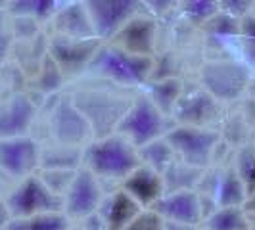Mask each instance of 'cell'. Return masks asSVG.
I'll use <instances>...</instances> for the list:
<instances>
[{
    "label": "cell",
    "mask_w": 255,
    "mask_h": 230,
    "mask_svg": "<svg viewBox=\"0 0 255 230\" xmlns=\"http://www.w3.org/2000/svg\"><path fill=\"white\" fill-rule=\"evenodd\" d=\"M85 161L94 177L100 175L108 179L125 180L134 169L140 167L138 150L117 132L90 144L85 152Z\"/></svg>",
    "instance_id": "6da1fadb"
},
{
    "label": "cell",
    "mask_w": 255,
    "mask_h": 230,
    "mask_svg": "<svg viewBox=\"0 0 255 230\" xmlns=\"http://www.w3.org/2000/svg\"><path fill=\"white\" fill-rule=\"evenodd\" d=\"M90 67L94 73L108 77L121 85H140L152 69V60L148 56L128 54L123 48L106 46L98 48L94 54Z\"/></svg>",
    "instance_id": "7a4b0ae2"
},
{
    "label": "cell",
    "mask_w": 255,
    "mask_h": 230,
    "mask_svg": "<svg viewBox=\"0 0 255 230\" xmlns=\"http://www.w3.org/2000/svg\"><path fill=\"white\" fill-rule=\"evenodd\" d=\"M6 205L10 209L12 219H23L44 213H62L64 198L58 196L42 179L27 177L8 196Z\"/></svg>",
    "instance_id": "3957f363"
},
{
    "label": "cell",
    "mask_w": 255,
    "mask_h": 230,
    "mask_svg": "<svg viewBox=\"0 0 255 230\" xmlns=\"http://www.w3.org/2000/svg\"><path fill=\"white\" fill-rule=\"evenodd\" d=\"M163 128H165L163 114L155 108V104L150 98L142 96L130 104V108L123 115L115 130L138 150L150 142L159 140Z\"/></svg>",
    "instance_id": "277c9868"
},
{
    "label": "cell",
    "mask_w": 255,
    "mask_h": 230,
    "mask_svg": "<svg viewBox=\"0 0 255 230\" xmlns=\"http://www.w3.org/2000/svg\"><path fill=\"white\" fill-rule=\"evenodd\" d=\"M165 140L173 148V152L179 153L182 163L202 169L209 163L211 153L219 144V134L215 130H207L204 127H177L167 132Z\"/></svg>",
    "instance_id": "5b68a950"
},
{
    "label": "cell",
    "mask_w": 255,
    "mask_h": 230,
    "mask_svg": "<svg viewBox=\"0 0 255 230\" xmlns=\"http://www.w3.org/2000/svg\"><path fill=\"white\" fill-rule=\"evenodd\" d=\"M73 104L85 115L90 128L102 134V138L112 134V128H117L119 121L130 108V104L123 102L115 96H110V94H102V92L79 94Z\"/></svg>",
    "instance_id": "8992f818"
},
{
    "label": "cell",
    "mask_w": 255,
    "mask_h": 230,
    "mask_svg": "<svg viewBox=\"0 0 255 230\" xmlns=\"http://www.w3.org/2000/svg\"><path fill=\"white\" fill-rule=\"evenodd\" d=\"M202 83L215 100H234L250 85V69L236 62H211L202 69Z\"/></svg>",
    "instance_id": "52a82bcc"
},
{
    "label": "cell",
    "mask_w": 255,
    "mask_h": 230,
    "mask_svg": "<svg viewBox=\"0 0 255 230\" xmlns=\"http://www.w3.org/2000/svg\"><path fill=\"white\" fill-rule=\"evenodd\" d=\"M85 10L89 13L94 35L110 38L117 35L134 17L136 2L130 0H94L87 2Z\"/></svg>",
    "instance_id": "ba28073f"
},
{
    "label": "cell",
    "mask_w": 255,
    "mask_h": 230,
    "mask_svg": "<svg viewBox=\"0 0 255 230\" xmlns=\"http://www.w3.org/2000/svg\"><path fill=\"white\" fill-rule=\"evenodd\" d=\"M62 198L65 217H89L100 207L102 190L98 186L96 177L89 169H83L77 171L75 177L69 180Z\"/></svg>",
    "instance_id": "9c48e42d"
},
{
    "label": "cell",
    "mask_w": 255,
    "mask_h": 230,
    "mask_svg": "<svg viewBox=\"0 0 255 230\" xmlns=\"http://www.w3.org/2000/svg\"><path fill=\"white\" fill-rule=\"evenodd\" d=\"M40 161L38 144L31 136L0 140V169L15 179H27Z\"/></svg>",
    "instance_id": "30bf717a"
},
{
    "label": "cell",
    "mask_w": 255,
    "mask_h": 230,
    "mask_svg": "<svg viewBox=\"0 0 255 230\" xmlns=\"http://www.w3.org/2000/svg\"><path fill=\"white\" fill-rule=\"evenodd\" d=\"M54 138L62 146H81L92 130L85 115L75 108L71 100H60L50 117Z\"/></svg>",
    "instance_id": "8fae6325"
},
{
    "label": "cell",
    "mask_w": 255,
    "mask_h": 230,
    "mask_svg": "<svg viewBox=\"0 0 255 230\" xmlns=\"http://www.w3.org/2000/svg\"><path fill=\"white\" fill-rule=\"evenodd\" d=\"M152 211H155L167 223H177L184 227H194L202 219V204L194 190L163 194L153 204Z\"/></svg>",
    "instance_id": "7c38bea8"
},
{
    "label": "cell",
    "mask_w": 255,
    "mask_h": 230,
    "mask_svg": "<svg viewBox=\"0 0 255 230\" xmlns=\"http://www.w3.org/2000/svg\"><path fill=\"white\" fill-rule=\"evenodd\" d=\"M37 108L25 94H13L0 104V140L27 136L35 121Z\"/></svg>",
    "instance_id": "4fadbf2b"
},
{
    "label": "cell",
    "mask_w": 255,
    "mask_h": 230,
    "mask_svg": "<svg viewBox=\"0 0 255 230\" xmlns=\"http://www.w3.org/2000/svg\"><path fill=\"white\" fill-rule=\"evenodd\" d=\"M100 48L96 38L77 40V38L58 37L50 46V58L64 71H79L92 62L94 54Z\"/></svg>",
    "instance_id": "5bb4252c"
},
{
    "label": "cell",
    "mask_w": 255,
    "mask_h": 230,
    "mask_svg": "<svg viewBox=\"0 0 255 230\" xmlns=\"http://www.w3.org/2000/svg\"><path fill=\"white\" fill-rule=\"evenodd\" d=\"M173 114L177 115V119H180L186 127H202L217 117V100L213 96H209L205 90H194L184 96H179Z\"/></svg>",
    "instance_id": "9a60e30c"
},
{
    "label": "cell",
    "mask_w": 255,
    "mask_h": 230,
    "mask_svg": "<svg viewBox=\"0 0 255 230\" xmlns=\"http://www.w3.org/2000/svg\"><path fill=\"white\" fill-rule=\"evenodd\" d=\"M123 190L138 205H153L163 194V179L150 167H138L123 182Z\"/></svg>",
    "instance_id": "2e32d148"
},
{
    "label": "cell",
    "mask_w": 255,
    "mask_h": 230,
    "mask_svg": "<svg viewBox=\"0 0 255 230\" xmlns=\"http://www.w3.org/2000/svg\"><path fill=\"white\" fill-rule=\"evenodd\" d=\"M155 27L150 19L132 17L127 25L119 31V37L123 42V50L136 56H150L153 46Z\"/></svg>",
    "instance_id": "e0dca14e"
},
{
    "label": "cell",
    "mask_w": 255,
    "mask_h": 230,
    "mask_svg": "<svg viewBox=\"0 0 255 230\" xmlns=\"http://www.w3.org/2000/svg\"><path fill=\"white\" fill-rule=\"evenodd\" d=\"M138 213H140V205L136 204L125 190L114 194L104 209L108 227L112 230H125L128 223Z\"/></svg>",
    "instance_id": "ac0fdd59"
},
{
    "label": "cell",
    "mask_w": 255,
    "mask_h": 230,
    "mask_svg": "<svg viewBox=\"0 0 255 230\" xmlns=\"http://www.w3.org/2000/svg\"><path fill=\"white\" fill-rule=\"evenodd\" d=\"M58 25H60V31L64 33L62 37L77 38V40H87V38L96 37L87 10L77 6V4L65 8L64 12L60 13Z\"/></svg>",
    "instance_id": "d6986e66"
},
{
    "label": "cell",
    "mask_w": 255,
    "mask_h": 230,
    "mask_svg": "<svg viewBox=\"0 0 255 230\" xmlns=\"http://www.w3.org/2000/svg\"><path fill=\"white\" fill-rule=\"evenodd\" d=\"M248 200V192L234 169H229L221 175L217 186V202L221 207H240Z\"/></svg>",
    "instance_id": "ffe728a7"
},
{
    "label": "cell",
    "mask_w": 255,
    "mask_h": 230,
    "mask_svg": "<svg viewBox=\"0 0 255 230\" xmlns=\"http://www.w3.org/2000/svg\"><path fill=\"white\" fill-rule=\"evenodd\" d=\"M6 230H67V217L64 213H44L35 217L12 219Z\"/></svg>",
    "instance_id": "44dd1931"
},
{
    "label": "cell",
    "mask_w": 255,
    "mask_h": 230,
    "mask_svg": "<svg viewBox=\"0 0 255 230\" xmlns=\"http://www.w3.org/2000/svg\"><path fill=\"white\" fill-rule=\"evenodd\" d=\"M173 155H175V152H173V148L169 146L167 140H153L138 148V157L144 159L148 163V167L152 171H155L157 175L165 173L167 167L173 163Z\"/></svg>",
    "instance_id": "7402d4cb"
},
{
    "label": "cell",
    "mask_w": 255,
    "mask_h": 230,
    "mask_svg": "<svg viewBox=\"0 0 255 230\" xmlns=\"http://www.w3.org/2000/svg\"><path fill=\"white\" fill-rule=\"evenodd\" d=\"M207 230H250L242 207H221L207 219Z\"/></svg>",
    "instance_id": "603a6c76"
},
{
    "label": "cell",
    "mask_w": 255,
    "mask_h": 230,
    "mask_svg": "<svg viewBox=\"0 0 255 230\" xmlns=\"http://www.w3.org/2000/svg\"><path fill=\"white\" fill-rule=\"evenodd\" d=\"M180 96V81L167 79L161 83H155L150 89V100L161 114H171L175 110V104Z\"/></svg>",
    "instance_id": "cb8c5ba5"
},
{
    "label": "cell",
    "mask_w": 255,
    "mask_h": 230,
    "mask_svg": "<svg viewBox=\"0 0 255 230\" xmlns=\"http://www.w3.org/2000/svg\"><path fill=\"white\" fill-rule=\"evenodd\" d=\"M238 177L242 180L244 188L248 192V196H252L255 192V148L252 146H244L238 152L236 157V169Z\"/></svg>",
    "instance_id": "d4e9b609"
},
{
    "label": "cell",
    "mask_w": 255,
    "mask_h": 230,
    "mask_svg": "<svg viewBox=\"0 0 255 230\" xmlns=\"http://www.w3.org/2000/svg\"><path fill=\"white\" fill-rule=\"evenodd\" d=\"M12 12L19 13V15H27V17H46L48 13L54 12L56 2H13Z\"/></svg>",
    "instance_id": "484cf974"
},
{
    "label": "cell",
    "mask_w": 255,
    "mask_h": 230,
    "mask_svg": "<svg viewBox=\"0 0 255 230\" xmlns=\"http://www.w3.org/2000/svg\"><path fill=\"white\" fill-rule=\"evenodd\" d=\"M165 221L155 211H140L136 217L127 225L125 230H163Z\"/></svg>",
    "instance_id": "4316f807"
},
{
    "label": "cell",
    "mask_w": 255,
    "mask_h": 230,
    "mask_svg": "<svg viewBox=\"0 0 255 230\" xmlns=\"http://www.w3.org/2000/svg\"><path fill=\"white\" fill-rule=\"evenodd\" d=\"M184 10L190 13L192 17L205 19V17H209V15H213V13H215L217 4H215V2H204V0H198V2H188Z\"/></svg>",
    "instance_id": "83f0119b"
},
{
    "label": "cell",
    "mask_w": 255,
    "mask_h": 230,
    "mask_svg": "<svg viewBox=\"0 0 255 230\" xmlns=\"http://www.w3.org/2000/svg\"><path fill=\"white\" fill-rule=\"evenodd\" d=\"M240 31H242L244 42H246V52H248V56L255 62V19L244 21Z\"/></svg>",
    "instance_id": "f1b7e54d"
},
{
    "label": "cell",
    "mask_w": 255,
    "mask_h": 230,
    "mask_svg": "<svg viewBox=\"0 0 255 230\" xmlns=\"http://www.w3.org/2000/svg\"><path fill=\"white\" fill-rule=\"evenodd\" d=\"M10 42H12V37H10V31L4 23V17L0 13V62L6 58V54L10 50Z\"/></svg>",
    "instance_id": "f546056e"
},
{
    "label": "cell",
    "mask_w": 255,
    "mask_h": 230,
    "mask_svg": "<svg viewBox=\"0 0 255 230\" xmlns=\"http://www.w3.org/2000/svg\"><path fill=\"white\" fill-rule=\"evenodd\" d=\"M10 221H12L10 209H8L6 202H2V200H0V230H6V227H8V223H10Z\"/></svg>",
    "instance_id": "4dcf8cb0"
},
{
    "label": "cell",
    "mask_w": 255,
    "mask_h": 230,
    "mask_svg": "<svg viewBox=\"0 0 255 230\" xmlns=\"http://www.w3.org/2000/svg\"><path fill=\"white\" fill-rule=\"evenodd\" d=\"M163 230H190V227L177 225V223H167V221H165V229H163Z\"/></svg>",
    "instance_id": "1f68e13d"
},
{
    "label": "cell",
    "mask_w": 255,
    "mask_h": 230,
    "mask_svg": "<svg viewBox=\"0 0 255 230\" xmlns=\"http://www.w3.org/2000/svg\"><path fill=\"white\" fill-rule=\"evenodd\" d=\"M246 207L250 209V211H255V192L252 196H248V200H246Z\"/></svg>",
    "instance_id": "d6a6232c"
},
{
    "label": "cell",
    "mask_w": 255,
    "mask_h": 230,
    "mask_svg": "<svg viewBox=\"0 0 255 230\" xmlns=\"http://www.w3.org/2000/svg\"><path fill=\"white\" fill-rule=\"evenodd\" d=\"M254 94H255V83H254Z\"/></svg>",
    "instance_id": "836d02e7"
}]
</instances>
